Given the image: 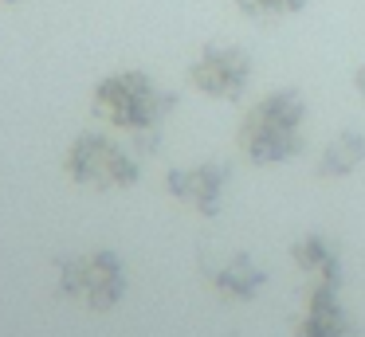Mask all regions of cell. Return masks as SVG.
I'll return each instance as SVG.
<instances>
[{
  "label": "cell",
  "mask_w": 365,
  "mask_h": 337,
  "mask_svg": "<svg viewBox=\"0 0 365 337\" xmlns=\"http://www.w3.org/2000/svg\"><path fill=\"white\" fill-rule=\"evenodd\" d=\"M177 110V90H165L153 75L138 67L110 71L91 90V114L106 122L110 130H122L134 138L138 153H158L161 125Z\"/></svg>",
  "instance_id": "6da1fadb"
},
{
  "label": "cell",
  "mask_w": 365,
  "mask_h": 337,
  "mask_svg": "<svg viewBox=\"0 0 365 337\" xmlns=\"http://www.w3.org/2000/svg\"><path fill=\"white\" fill-rule=\"evenodd\" d=\"M236 145L252 165H283L307 149V98L294 86L267 90L244 114L236 130Z\"/></svg>",
  "instance_id": "7a4b0ae2"
},
{
  "label": "cell",
  "mask_w": 365,
  "mask_h": 337,
  "mask_svg": "<svg viewBox=\"0 0 365 337\" xmlns=\"http://www.w3.org/2000/svg\"><path fill=\"white\" fill-rule=\"evenodd\" d=\"M63 172L91 192H122L142 180V153L103 130H79L63 149Z\"/></svg>",
  "instance_id": "3957f363"
},
{
  "label": "cell",
  "mask_w": 365,
  "mask_h": 337,
  "mask_svg": "<svg viewBox=\"0 0 365 337\" xmlns=\"http://www.w3.org/2000/svg\"><path fill=\"white\" fill-rule=\"evenodd\" d=\"M56 294L63 302H79L91 313H110L130 290L126 259L110 247H95L87 255H56Z\"/></svg>",
  "instance_id": "277c9868"
},
{
  "label": "cell",
  "mask_w": 365,
  "mask_h": 337,
  "mask_svg": "<svg viewBox=\"0 0 365 337\" xmlns=\"http://www.w3.org/2000/svg\"><path fill=\"white\" fill-rule=\"evenodd\" d=\"M189 83L205 98L236 102L244 98L247 83H252V55L236 43H205L197 59L189 63Z\"/></svg>",
  "instance_id": "5b68a950"
},
{
  "label": "cell",
  "mask_w": 365,
  "mask_h": 337,
  "mask_svg": "<svg viewBox=\"0 0 365 337\" xmlns=\"http://www.w3.org/2000/svg\"><path fill=\"white\" fill-rule=\"evenodd\" d=\"M232 185V165L224 161H197V165H173L165 172V192L177 204L192 208L197 216L216 219L224 208V196Z\"/></svg>",
  "instance_id": "8992f818"
},
{
  "label": "cell",
  "mask_w": 365,
  "mask_h": 337,
  "mask_svg": "<svg viewBox=\"0 0 365 337\" xmlns=\"http://www.w3.org/2000/svg\"><path fill=\"white\" fill-rule=\"evenodd\" d=\"M294 337H357V321L341 306L338 282H310L302 313L294 318Z\"/></svg>",
  "instance_id": "52a82bcc"
},
{
  "label": "cell",
  "mask_w": 365,
  "mask_h": 337,
  "mask_svg": "<svg viewBox=\"0 0 365 337\" xmlns=\"http://www.w3.org/2000/svg\"><path fill=\"white\" fill-rule=\"evenodd\" d=\"M208 282H212V290L220 298H228V302H252V298H259V290L267 286V271H263L247 251H236V255H228L220 266L208 271Z\"/></svg>",
  "instance_id": "ba28073f"
},
{
  "label": "cell",
  "mask_w": 365,
  "mask_h": 337,
  "mask_svg": "<svg viewBox=\"0 0 365 337\" xmlns=\"http://www.w3.org/2000/svg\"><path fill=\"white\" fill-rule=\"evenodd\" d=\"M291 259L310 282H338L341 286V255L334 247V239H326L322 232H307L291 243Z\"/></svg>",
  "instance_id": "9c48e42d"
},
{
  "label": "cell",
  "mask_w": 365,
  "mask_h": 337,
  "mask_svg": "<svg viewBox=\"0 0 365 337\" xmlns=\"http://www.w3.org/2000/svg\"><path fill=\"white\" fill-rule=\"evenodd\" d=\"M361 161H365V133L361 130H338L322 145V153H318L314 177L341 180V177H349L354 169H361Z\"/></svg>",
  "instance_id": "30bf717a"
},
{
  "label": "cell",
  "mask_w": 365,
  "mask_h": 337,
  "mask_svg": "<svg viewBox=\"0 0 365 337\" xmlns=\"http://www.w3.org/2000/svg\"><path fill=\"white\" fill-rule=\"evenodd\" d=\"M247 20H279V16H294L307 8V0H232Z\"/></svg>",
  "instance_id": "8fae6325"
},
{
  "label": "cell",
  "mask_w": 365,
  "mask_h": 337,
  "mask_svg": "<svg viewBox=\"0 0 365 337\" xmlns=\"http://www.w3.org/2000/svg\"><path fill=\"white\" fill-rule=\"evenodd\" d=\"M354 90L361 94V102H365V63H361V67L354 71Z\"/></svg>",
  "instance_id": "7c38bea8"
},
{
  "label": "cell",
  "mask_w": 365,
  "mask_h": 337,
  "mask_svg": "<svg viewBox=\"0 0 365 337\" xmlns=\"http://www.w3.org/2000/svg\"><path fill=\"white\" fill-rule=\"evenodd\" d=\"M0 4H9V8H12V4H24V0H0Z\"/></svg>",
  "instance_id": "4fadbf2b"
}]
</instances>
